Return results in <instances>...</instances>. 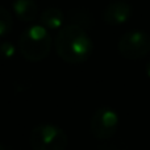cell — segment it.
Returning a JSON list of instances; mask_svg holds the SVG:
<instances>
[{
    "instance_id": "1",
    "label": "cell",
    "mask_w": 150,
    "mask_h": 150,
    "mask_svg": "<svg viewBox=\"0 0 150 150\" xmlns=\"http://www.w3.org/2000/svg\"><path fill=\"white\" fill-rule=\"evenodd\" d=\"M55 50L62 61L70 65H80L91 57L93 44L86 29L69 24L55 36Z\"/></svg>"
},
{
    "instance_id": "2",
    "label": "cell",
    "mask_w": 150,
    "mask_h": 150,
    "mask_svg": "<svg viewBox=\"0 0 150 150\" xmlns=\"http://www.w3.org/2000/svg\"><path fill=\"white\" fill-rule=\"evenodd\" d=\"M52 46V36L42 25L30 26L18 38V50L21 55L30 62H38L46 58Z\"/></svg>"
},
{
    "instance_id": "3",
    "label": "cell",
    "mask_w": 150,
    "mask_h": 150,
    "mask_svg": "<svg viewBox=\"0 0 150 150\" xmlns=\"http://www.w3.org/2000/svg\"><path fill=\"white\" fill-rule=\"evenodd\" d=\"M67 142V134L57 125H37L30 133V146L33 150H65Z\"/></svg>"
},
{
    "instance_id": "4",
    "label": "cell",
    "mask_w": 150,
    "mask_h": 150,
    "mask_svg": "<svg viewBox=\"0 0 150 150\" xmlns=\"http://www.w3.org/2000/svg\"><path fill=\"white\" fill-rule=\"evenodd\" d=\"M117 47L119 53L127 59H141L150 54V36L144 30L133 29L122 34Z\"/></svg>"
},
{
    "instance_id": "5",
    "label": "cell",
    "mask_w": 150,
    "mask_h": 150,
    "mask_svg": "<svg viewBox=\"0 0 150 150\" xmlns=\"http://www.w3.org/2000/svg\"><path fill=\"white\" fill-rule=\"evenodd\" d=\"M119 128V115L108 107H100L93 112L90 121V129L98 140H109Z\"/></svg>"
},
{
    "instance_id": "6",
    "label": "cell",
    "mask_w": 150,
    "mask_h": 150,
    "mask_svg": "<svg viewBox=\"0 0 150 150\" xmlns=\"http://www.w3.org/2000/svg\"><path fill=\"white\" fill-rule=\"evenodd\" d=\"M132 15V7L127 0H115L109 3L104 11V21L109 25L124 24Z\"/></svg>"
},
{
    "instance_id": "7",
    "label": "cell",
    "mask_w": 150,
    "mask_h": 150,
    "mask_svg": "<svg viewBox=\"0 0 150 150\" xmlns=\"http://www.w3.org/2000/svg\"><path fill=\"white\" fill-rule=\"evenodd\" d=\"M13 12L24 23H30L36 20L37 13H38V7L34 0H15L12 4Z\"/></svg>"
},
{
    "instance_id": "8",
    "label": "cell",
    "mask_w": 150,
    "mask_h": 150,
    "mask_svg": "<svg viewBox=\"0 0 150 150\" xmlns=\"http://www.w3.org/2000/svg\"><path fill=\"white\" fill-rule=\"evenodd\" d=\"M40 20H41V25L46 30H57V29L62 28L65 15H63V12L59 8L50 7V8H46L41 13Z\"/></svg>"
},
{
    "instance_id": "9",
    "label": "cell",
    "mask_w": 150,
    "mask_h": 150,
    "mask_svg": "<svg viewBox=\"0 0 150 150\" xmlns=\"http://www.w3.org/2000/svg\"><path fill=\"white\" fill-rule=\"evenodd\" d=\"M69 21L73 25L80 26V28H90L92 25V15L84 8H73L67 13Z\"/></svg>"
},
{
    "instance_id": "10",
    "label": "cell",
    "mask_w": 150,
    "mask_h": 150,
    "mask_svg": "<svg viewBox=\"0 0 150 150\" xmlns=\"http://www.w3.org/2000/svg\"><path fill=\"white\" fill-rule=\"evenodd\" d=\"M13 28L12 15L4 7H0V36L8 34Z\"/></svg>"
},
{
    "instance_id": "11",
    "label": "cell",
    "mask_w": 150,
    "mask_h": 150,
    "mask_svg": "<svg viewBox=\"0 0 150 150\" xmlns=\"http://www.w3.org/2000/svg\"><path fill=\"white\" fill-rule=\"evenodd\" d=\"M15 54V47L11 42H0V55L4 58H9Z\"/></svg>"
},
{
    "instance_id": "12",
    "label": "cell",
    "mask_w": 150,
    "mask_h": 150,
    "mask_svg": "<svg viewBox=\"0 0 150 150\" xmlns=\"http://www.w3.org/2000/svg\"><path fill=\"white\" fill-rule=\"evenodd\" d=\"M145 71H146V75L150 78V59H149V62L146 63V66H145Z\"/></svg>"
},
{
    "instance_id": "13",
    "label": "cell",
    "mask_w": 150,
    "mask_h": 150,
    "mask_svg": "<svg viewBox=\"0 0 150 150\" xmlns=\"http://www.w3.org/2000/svg\"><path fill=\"white\" fill-rule=\"evenodd\" d=\"M0 150H5V149H4V146H3L1 144H0Z\"/></svg>"
}]
</instances>
